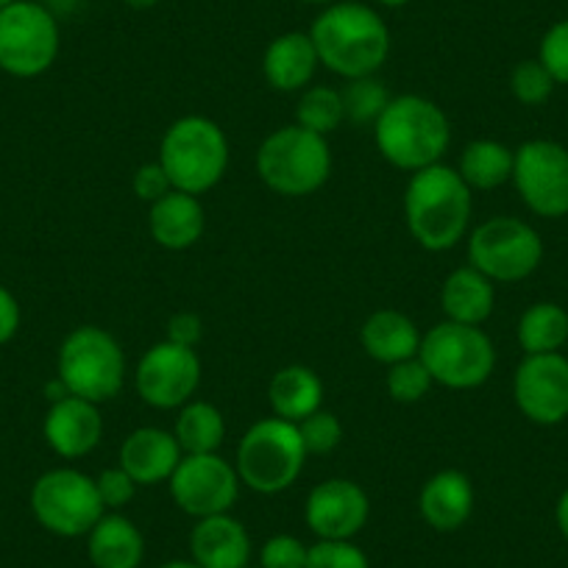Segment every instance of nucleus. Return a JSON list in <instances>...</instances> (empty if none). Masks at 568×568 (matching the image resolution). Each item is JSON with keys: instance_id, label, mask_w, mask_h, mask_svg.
<instances>
[{"instance_id": "nucleus-1", "label": "nucleus", "mask_w": 568, "mask_h": 568, "mask_svg": "<svg viewBox=\"0 0 568 568\" xmlns=\"http://www.w3.org/2000/svg\"><path fill=\"white\" fill-rule=\"evenodd\" d=\"M310 37L321 64L346 81L376 75L390 57V29L374 7L359 0L324 7Z\"/></svg>"}, {"instance_id": "nucleus-2", "label": "nucleus", "mask_w": 568, "mask_h": 568, "mask_svg": "<svg viewBox=\"0 0 568 568\" xmlns=\"http://www.w3.org/2000/svg\"><path fill=\"white\" fill-rule=\"evenodd\" d=\"M474 212L471 187L457 168L433 165L413 173L404 190V221L426 251H452L468 234Z\"/></svg>"}, {"instance_id": "nucleus-3", "label": "nucleus", "mask_w": 568, "mask_h": 568, "mask_svg": "<svg viewBox=\"0 0 568 568\" xmlns=\"http://www.w3.org/2000/svg\"><path fill=\"white\" fill-rule=\"evenodd\" d=\"M374 140L393 168L418 173L444 160L452 145V123L429 98L396 95L374 123Z\"/></svg>"}, {"instance_id": "nucleus-4", "label": "nucleus", "mask_w": 568, "mask_h": 568, "mask_svg": "<svg viewBox=\"0 0 568 568\" xmlns=\"http://www.w3.org/2000/svg\"><path fill=\"white\" fill-rule=\"evenodd\" d=\"M256 176L284 199L318 193L332 176L329 142L298 123L282 125L256 149Z\"/></svg>"}, {"instance_id": "nucleus-5", "label": "nucleus", "mask_w": 568, "mask_h": 568, "mask_svg": "<svg viewBox=\"0 0 568 568\" xmlns=\"http://www.w3.org/2000/svg\"><path fill=\"white\" fill-rule=\"evenodd\" d=\"M229 156L226 134L204 114L173 120L160 142V165L171 176L173 190L190 195L217 187L229 171Z\"/></svg>"}, {"instance_id": "nucleus-6", "label": "nucleus", "mask_w": 568, "mask_h": 568, "mask_svg": "<svg viewBox=\"0 0 568 568\" xmlns=\"http://www.w3.org/2000/svg\"><path fill=\"white\" fill-rule=\"evenodd\" d=\"M307 457L298 426L273 415L248 426L237 446L234 468L245 488L262 496H276L296 485Z\"/></svg>"}, {"instance_id": "nucleus-7", "label": "nucleus", "mask_w": 568, "mask_h": 568, "mask_svg": "<svg viewBox=\"0 0 568 568\" xmlns=\"http://www.w3.org/2000/svg\"><path fill=\"white\" fill-rule=\"evenodd\" d=\"M57 376L70 396L95 404L112 402L125 385L123 346L101 326H75L59 346Z\"/></svg>"}, {"instance_id": "nucleus-8", "label": "nucleus", "mask_w": 568, "mask_h": 568, "mask_svg": "<svg viewBox=\"0 0 568 568\" xmlns=\"http://www.w3.org/2000/svg\"><path fill=\"white\" fill-rule=\"evenodd\" d=\"M418 357L429 368L435 385L449 390H474L485 385L496 368V348L485 329L455 321H440L426 329Z\"/></svg>"}, {"instance_id": "nucleus-9", "label": "nucleus", "mask_w": 568, "mask_h": 568, "mask_svg": "<svg viewBox=\"0 0 568 568\" xmlns=\"http://www.w3.org/2000/svg\"><path fill=\"white\" fill-rule=\"evenodd\" d=\"M62 51V31L53 12L37 0L0 9V70L14 79L48 73Z\"/></svg>"}, {"instance_id": "nucleus-10", "label": "nucleus", "mask_w": 568, "mask_h": 568, "mask_svg": "<svg viewBox=\"0 0 568 568\" xmlns=\"http://www.w3.org/2000/svg\"><path fill=\"white\" fill-rule=\"evenodd\" d=\"M29 501L40 527L59 538H81L106 513L95 479L79 468L45 471L31 488Z\"/></svg>"}, {"instance_id": "nucleus-11", "label": "nucleus", "mask_w": 568, "mask_h": 568, "mask_svg": "<svg viewBox=\"0 0 568 568\" xmlns=\"http://www.w3.org/2000/svg\"><path fill=\"white\" fill-rule=\"evenodd\" d=\"M544 260V240L529 223L496 215L479 223L468 237V262L499 284L532 276Z\"/></svg>"}, {"instance_id": "nucleus-12", "label": "nucleus", "mask_w": 568, "mask_h": 568, "mask_svg": "<svg viewBox=\"0 0 568 568\" xmlns=\"http://www.w3.org/2000/svg\"><path fill=\"white\" fill-rule=\"evenodd\" d=\"M510 182L535 215H568V149L560 142L529 140L518 145Z\"/></svg>"}, {"instance_id": "nucleus-13", "label": "nucleus", "mask_w": 568, "mask_h": 568, "mask_svg": "<svg viewBox=\"0 0 568 568\" xmlns=\"http://www.w3.org/2000/svg\"><path fill=\"white\" fill-rule=\"evenodd\" d=\"M201 385V359L195 348L162 341L142 354L134 371L140 398L154 409H179L193 402Z\"/></svg>"}, {"instance_id": "nucleus-14", "label": "nucleus", "mask_w": 568, "mask_h": 568, "mask_svg": "<svg viewBox=\"0 0 568 568\" xmlns=\"http://www.w3.org/2000/svg\"><path fill=\"white\" fill-rule=\"evenodd\" d=\"M171 496L182 513L210 518L229 513L240 496V474L234 463L221 455H184L173 477L168 479Z\"/></svg>"}, {"instance_id": "nucleus-15", "label": "nucleus", "mask_w": 568, "mask_h": 568, "mask_svg": "<svg viewBox=\"0 0 568 568\" xmlns=\"http://www.w3.org/2000/svg\"><path fill=\"white\" fill-rule=\"evenodd\" d=\"M513 396L532 424H562L568 418V359L560 352L527 354L513 376Z\"/></svg>"}, {"instance_id": "nucleus-16", "label": "nucleus", "mask_w": 568, "mask_h": 568, "mask_svg": "<svg viewBox=\"0 0 568 568\" xmlns=\"http://www.w3.org/2000/svg\"><path fill=\"white\" fill-rule=\"evenodd\" d=\"M371 516V499L354 479L332 477L315 485L304 505L307 527L318 540H352Z\"/></svg>"}, {"instance_id": "nucleus-17", "label": "nucleus", "mask_w": 568, "mask_h": 568, "mask_svg": "<svg viewBox=\"0 0 568 568\" xmlns=\"http://www.w3.org/2000/svg\"><path fill=\"white\" fill-rule=\"evenodd\" d=\"M42 435L53 455L62 460H81L92 455L103 438L101 404L70 396V393L57 398L42 420Z\"/></svg>"}, {"instance_id": "nucleus-18", "label": "nucleus", "mask_w": 568, "mask_h": 568, "mask_svg": "<svg viewBox=\"0 0 568 568\" xmlns=\"http://www.w3.org/2000/svg\"><path fill=\"white\" fill-rule=\"evenodd\" d=\"M184 452L176 435L160 426H140L125 435L118 452V466L134 479L136 485H160L173 477L182 463Z\"/></svg>"}, {"instance_id": "nucleus-19", "label": "nucleus", "mask_w": 568, "mask_h": 568, "mask_svg": "<svg viewBox=\"0 0 568 568\" xmlns=\"http://www.w3.org/2000/svg\"><path fill=\"white\" fill-rule=\"evenodd\" d=\"M321 68L310 31H284L262 53V75L276 92H304Z\"/></svg>"}, {"instance_id": "nucleus-20", "label": "nucleus", "mask_w": 568, "mask_h": 568, "mask_svg": "<svg viewBox=\"0 0 568 568\" xmlns=\"http://www.w3.org/2000/svg\"><path fill=\"white\" fill-rule=\"evenodd\" d=\"M190 555L201 568H245L251 560V535L232 513L199 518L190 532Z\"/></svg>"}, {"instance_id": "nucleus-21", "label": "nucleus", "mask_w": 568, "mask_h": 568, "mask_svg": "<svg viewBox=\"0 0 568 568\" xmlns=\"http://www.w3.org/2000/svg\"><path fill=\"white\" fill-rule=\"evenodd\" d=\"M420 518L438 532H457L474 513V485L468 474L444 468L426 479L418 496Z\"/></svg>"}, {"instance_id": "nucleus-22", "label": "nucleus", "mask_w": 568, "mask_h": 568, "mask_svg": "<svg viewBox=\"0 0 568 568\" xmlns=\"http://www.w3.org/2000/svg\"><path fill=\"white\" fill-rule=\"evenodd\" d=\"M206 212L199 195L171 190L165 199L151 204L149 232L165 251H187L204 237Z\"/></svg>"}, {"instance_id": "nucleus-23", "label": "nucleus", "mask_w": 568, "mask_h": 568, "mask_svg": "<svg viewBox=\"0 0 568 568\" xmlns=\"http://www.w3.org/2000/svg\"><path fill=\"white\" fill-rule=\"evenodd\" d=\"M420 332L409 315L398 310H376L365 318L359 329V343L365 354L382 365H396L402 359L418 357Z\"/></svg>"}, {"instance_id": "nucleus-24", "label": "nucleus", "mask_w": 568, "mask_h": 568, "mask_svg": "<svg viewBox=\"0 0 568 568\" xmlns=\"http://www.w3.org/2000/svg\"><path fill=\"white\" fill-rule=\"evenodd\" d=\"M87 551L95 568H140L145 538L123 513H103L101 521L87 532Z\"/></svg>"}, {"instance_id": "nucleus-25", "label": "nucleus", "mask_w": 568, "mask_h": 568, "mask_svg": "<svg viewBox=\"0 0 568 568\" xmlns=\"http://www.w3.org/2000/svg\"><path fill=\"white\" fill-rule=\"evenodd\" d=\"M440 307H444L446 321L483 326L496 307L494 282L474 265L457 267L440 287Z\"/></svg>"}, {"instance_id": "nucleus-26", "label": "nucleus", "mask_w": 568, "mask_h": 568, "mask_svg": "<svg viewBox=\"0 0 568 568\" xmlns=\"http://www.w3.org/2000/svg\"><path fill=\"white\" fill-rule=\"evenodd\" d=\"M267 402L276 418L302 424L324 404V382L307 365H284L267 385Z\"/></svg>"}, {"instance_id": "nucleus-27", "label": "nucleus", "mask_w": 568, "mask_h": 568, "mask_svg": "<svg viewBox=\"0 0 568 568\" xmlns=\"http://www.w3.org/2000/svg\"><path fill=\"white\" fill-rule=\"evenodd\" d=\"M173 435L184 455H215L226 440V418L212 402L193 398L179 407Z\"/></svg>"}, {"instance_id": "nucleus-28", "label": "nucleus", "mask_w": 568, "mask_h": 568, "mask_svg": "<svg viewBox=\"0 0 568 568\" xmlns=\"http://www.w3.org/2000/svg\"><path fill=\"white\" fill-rule=\"evenodd\" d=\"M513 156L505 142L499 140H474L468 142L460 154L457 173L463 182L474 190H496L513 179Z\"/></svg>"}, {"instance_id": "nucleus-29", "label": "nucleus", "mask_w": 568, "mask_h": 568, "mask_svg": "<svg viewBox=\"0 0 568 568\" xmlns=\"http://www.w3.org/2000/svg\"><path fill=\"white\" fill-rule=\"evenodd\" d=\"M518 346L524 354L560 352L568 341V313L555 302H538L518 318Z\"/></svg>"}, {"instance_id": "nucleus-30", "label": "nucleus", "mask_w": 568, "mask_h": 568, "mask_svg": "<svg viewBox=\"0 0 568 568\" xmlns=\"http://www.w3.org/2000/svg\"><path fill=\"white\" fill-rule=\"evenodd\" d=\"M296 123L321 136H329L332 131L341 129L346 123V109H343L341 90L326 84L307 87L302 92V98H298Z\"/></svg>"}, {"instance_id": "nucleus-31", "label": "nucleus", "mask_w": 568, "mask_h": 568, "mask_svg": "<svg viewBox=\"0 0 568 568\" xmlns=\"http://www.w3.org/2000/svg\"><path fill=\"white\" fill-rule=\"evenodd\" d=\"M341 95L343 109H346V120H352V123L357 125H374L393 98L390 90L385 87V81H379L376 75L346 81Z\"/></svg>"}, {"instance_id": "nucleus-32", "label": "nucleus", "mask_w": 568, "mask_h": 568, "mask_svg": "<svg viewBox=\"0 0 568 568\" xmlns=\"http://www.w3.org/2000/svg\"><path fill=\"white\" fill-rule=\"evenodd\" d=\"M385 387L387 396L398 404H415L420 398L429 396V390L435 387L433 374L424 365L420 357H409L402 359L396 365H387V376H385Z\"/></svg>"}, {"instance_id": "nucleus-33", "label": "nucleus", "mask_w": 568, "mask_h": 568, "mask_svg": "<svg viewBox=\"0 0 568 568\" xmlns=\"http://www.w3.org/2000/svg\"><path fill=\"white\" fill-rule=\"evenodd\" d=\"M557 81L538 59H524L510 73V92L524 106H544L555 92Z\"/></svg>"}, {"instance_id": "nucleus-34", "label": "nucleus", "mask_w": 568, "mask_h": 568, "mask_svg": "<svg viewBox=\"0 0 568 568\" xmlns=\"http://www.w3.org/2000/svg\"><path fill=\"white\" fill-rule=\"evenodd\" d=\"M296 426L307 455H332L343 440L341 418L335 413H329V409H318V413L307 415Z\"/></svg>"}, {"instance_id": "nucleus-35", "label": "nucleus", "mask_w": 568, "mask_h": 568, "mask_svg": "<svg viewBox=\"0 0 568 568\" xmlns=\"http://www.w3.org/2000/svg\"><path fill=\"white\" fill-rule=\"evenodd\" d=\"M307 568H371V562L352 540H318L310 546Z\"/></svg>"}, {"instance_id": "nucleus-36", "label": "nucleus", "mask_w": 568, "mask_h": 568, "mask_svg": "<svg viewBox=\"0 0 568 568\" xmlns=\"http://www.w3.org/2000/svg\"><path fill=\"white\" fill-rule=\"evenodd\" d=\"M538 62L549 70L557 84H568V18L549 26L540 40Z\"/></svg>"}, {"instance_id": "nucleus-37", "label": "nucleus", "mask_w": 568, "mask_h": 568, "mask_svg": "<svg viewBox=\"0 0 568 568\" xmlns=\"http://www.w3.org/2000/svg\"><path fill=\"white\" fill-rule=\"evenodd\" d=\"M310 546L296 535H273L260 551V568H307Z\"/></svg>"}, {"instance_id": "nucleus-38", "label": "nucleus", "mask_w": 568, "mask_h": 568, "mask_svg": "<svg viewBox=\"0 0 568 568\" xmlns=\"http://www.w3.org/2000/svg\"><path fill=\"white\" fill-rule=\"evenodd\" d=\"M95 485H98V494H101L103 507H106V510H114V513L123 510V507L134 499L136 488H140V485H136L134 479H131L120 466L106 468V471L98 474Z\"/></svg>"}, {"instance_id": "nucleus-39", "label": "nucleus", "mask_w": 568, "mask_h": 568, "mask_svg": "<svg viewBox=\"0 0 568 568\" xmlns=\"http://www.w3.org/2000/svg\"><path fill=\"white\" fill-rule=\"evenodd\" d=\"M131 187H134L136 199L145 201V204H156L160 199H165L173 190L171 176L165 173V168L156 162H145V165L136 168L134 179H131Z\"/></svg>"}, {"instance_id": "nucleus-40", "label": "nucleus", "mask_w": 568, "mask_h": 568, "mask_svg": "<svg viewBox=\"0 0 568 568\" xmlns=\"http://www.w3.org/2000/svg\"><path fill=\"white\" fill-rule=\"evenodd\" d=\"M201 335H204V324L195 313H176L171 321H168V335L165 341L176 343V346L195 348L199 346Z\"/></svg>"}, {"instance_id": "nucleus-41", "label": "nucleus", "mask_w": 568, "mask_h": 568, "mask_svg": "<svg viewBox=\"0 0 568 568\" xmlns=\"http://www.w3.org/2000/svg\"><path fill=\"white\" fill-rule=\"evenodd\" d=\"M20 321H23L20 302L14 298V293L9 291V287L0 284V346H7V343L18 335Z\"/></svg>"}, {"instance_id": "nucleus-42", "label": "nucleus", "mask_w": 568, "mask_h": 568, "mask_svg": "<svg viewBox=\"0 0 568 568\" xmlns=\"http://www.w3.org/2000/svg\"><path fill=\"white\" fill-rule=\"evenodd\" d=\"M555 518H557V529H560L562 538L568 540V488L562 490V496H560V499H557Z\"/></svg>"}, {"instance_id": "nucleus-43", "label": "nucleus", "mask_w": 568, "mask_h": 568, "mask_svg": "<svg viewBox=\"0 0 568 568\" xmlns=\"http://www.w3.org/2000/svg\"><path fill=\"white\" fill-rule=\"evenodd\" d=\"M123 3L129 9H134V12H149V9L160 7L162 0H123Z\"/></svg>"}, {"instance_id": "nucleus-44", "label": "nucleus", "mask_w": 568, "mask_h": 568, "mask_svg": "<svg viewBox=\"0 0 568 568\" xmlns=\"http://www.w3.org/2000/svg\"><path fill=\"white\" fill-rule=\"evenodd\" d=\"M160 568H201V566L193 560H171V562H162Z\"/></svg>"}, {"instance_id": "nucleus-45", "label": "nucleus", "mask_w": 568, "mask_h": 568, "mask_svg": "<svg viewBox=\"0 0 568 568\" xmlns=\"http://www.w3.org/2000/svg\"><path fill=\"white\" fill-rule=\"evenodd\" d=\"M376 3H379V7H385V9H404L409 0H376Z\"/></svg>"}, {"instance_id": "nucleus-46", "label": "nucleus", "mask_w": 568, "mask_h": 568, "mask_svg": "<svg viewBox=\"0 0 568 568\" xmlns=\"http://www.w3.org/2000/svg\"><path fill=\"white\" fill-rule=\"evenodd\" d=\"M304 3H315V7H329V3H337V0H304Z\"/></svg>"}, {"instance_id": "nucleus-47", "label": "nucleus", "mask_w": 568, "mask_h": 568, "mask_svg": "<svg viewBox=\"0 0 568 568\" xmlns=\"http://www.w3.org/2000/svg\"><path fill=\"white\" fill-rule=\"evenodd\" d=\"M12 3H18V0H0V9H7V7H12Z\"/></svg>"}, {"instance_id": "nucleus-48", "label": "nucleus", "mask_w": 568, "mask_h": 568, "mask_svg": "<svg viewBox=\"0 0 568 568\" xmlns=\"http://www.w3.org/2000/svg\"><path fill=\"white\" fill-rule=\"evenodd\" d=\"M245 568H251V566H245Z\"/></svg>"}]
</instances>
